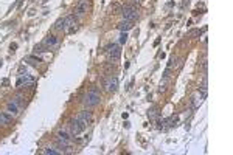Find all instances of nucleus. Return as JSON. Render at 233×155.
Here are the masks:
<instances>
[{
  "mask_svg": "<svg viewBox=\"0 0 233 155\" xmlns=\"http://www.w3.org/2000/svg\"><path fill=\"white\" fill-rule=\"evenodd\" d=\"M100 93H96V90H92L90 93H87V96H86V104H87L89 107H93L96 104H100Z\"/></svg>",
  "mask_w": 233,
  "mask_h": 155,
  "instance_id": "obj_2",
  "label": "nucleus"
},
{
  "mask_svg": "<svg viewBox=\"0 0 233 155\" xmlns=\"http://www.w3.org/2000/svg\"><path fill=\"white\" fill-rule=\"evenodd\" d=\"M56 28H58V30H62V28H64V19H59V20L56 22Z\"/></svg>",
  "mask_w": 233,
  "mask_h": 155,
  "instance_id": "obj_15",
  "label": "nucleus"
},
{
  "mask_svg": "<svg viewBox=\"0 0 233 155\" xmlns=\"http://www.w3.org/2000/svg\"><path fill=\"white\" fill-rule=\"evenodd\" d=\"M86 127H87V124H86L83 119H79L78 116H76V118H75L72 123H70V132H72L73 137H78L79 134H83V132L86 130Z\"/></svg>",
  "mask_w": 233,
  "mask_h": 155,
  "instance_id": "obj_1",
  "label": "nucleus"
},
{
  "mask_svg": "<svg viewBox=\"0 0 233 155\" xmlns=\"http://www.w3.org/2000/svg\"><path fill=\"white\" fill-rule=\"evenodd\" d=\"M87 9H89L87 0H81V2L76 5V9H75V13H76V16H84L86 13H87Z\"/></svg>",
  "mask_w": 233,
  "mask_h": 155,
  "instance_id": "obj_5",
  "label": "nucleus"
},
{
  "mask_svg": "<svg viewBox=\"0 0 233 155\" xmlns=\"http://www.w3.org/2000/svg\"><path fill=\"white\" fill-rule=\"evenodd\" d=\"M126 41H128V34H126V33L123 31V34L120 36V42H121V43H124V42H126Z\"/></svg>",
  "mask_w": 233,
  "mask_h": 155,
  "instance_id": "obj_16",
  "label": "nucleus"
},
{
  "mask_svg": "<svg viewBox=\"0 0 233 155\" xmlns=\"http://www.w3.org/2000/svg\"><path fill=\"white\" fill-rule=\"evenodd\" d=\"M120 9V5L118 3H113V6H112V11H118Z\"/></svg>",
  "mask_w": 233,
  "mask_h": 155,
  "instance_id": "obj_17",
  "label": "nucleus"
},
{
  "mask_svg": "<svg viewBox=\"0 0 233 155\" xmlns=\"http://www.w3.org/2000/svg\"><path fill=\"white\" fill-rule=\"evenodd\" d=\"M8 112L13 113V115H17L19 113V109H17V106H16L14 102H9L8 104Z\"/></svg>",
  "mask_w": 233,
  "mask_h": 155,
  "instance_id": "obj_12",
  "label": "nucleus"
},
{
  "mask_svg": "<svg viewBox=\"0 0 233 155\" xmlns=\"http://www.w3.org/2000/svg\"><path fill=\"white\" fill-rule=\"evenodd\" d=\"M78 118L83 119L86 124H89V123H92V112H89V110H84V112H81V113L78 115Z\"/></svg>",
  "mask_w": 233,
  "mask_h": 155,
  "instance_id": "obj_6",
  "label": "nucleus"
},
{
  "mask_svg": "<svg viewBox=\"0 0 233 155\" xmlns=\"http://www.w3.org/2000/svg\"><path fill=\"white\" fill-rule=\"evenodd\" d=\"M58 140L70 141V137H68V134H67V132H64V130H59V132H58Z\"/></svg>",
  "mask_w": 233,
  "mask_h": 155,
  "instance_id": "obj_11",
  "label": "nucleus"
},
{
  "mask_svg": "<svg viewBox=\"0 0 233 155\" xmlns=\"http://www.w3.org/2000/svg\"><path fill=\"white\" fill-rule=\"evenodd\" d=\"M121 14H123V17H124V20H135L137 19V11H135L132 6H123L121 8Z\"/></svg>",
  "mask_w": 233,
  "mask_h": 155,
  "instance_id": "obj_3",
  "label": "nucleus"
},
{
  "mask_svg": "<svg viewBox=\"0 0 233 155\" xmlns=\"http://www.w3.org/2000/svg\"><path fill=\"white\" fill-rule=\"evenodd\" d=\"M120 54H121V50L118 45H115V43H112V45H109V58L110 60H113V62H117L118 59H120Z\"/></svg>",
  "mask_w": 233,
  "mask_h": 155,
  "instance_id": "obj_4",
  "label": "nucleus"
},
{
  "mask_svg": "<svg viewBox=\"0 0 233 155\" xmlns=\"http://www.w3.org/2000/svg\"><path fill=\"white\" fill-rule=\"evenodd\" d=\"M11 121V115L9 113H0V124H8Z\"/></svg>",
  "mask_w": 233,
  "mask_h": 155,
  "instance_id": "obj_10",
  "label": "nucleus"
},
{
  "mask_svg": "<svg viewBox=\"0 0 233 155\" xmlns=\"http://www.w3.org/2000/svg\"><path fill=\"white\" fill-rule=\"evenodd\" d=\"M134 2H137V0H134Z\"/></svg>",
  "mask_w": 233,
  "mask_h": 155,
  "instance_id": "obj_18",
  "label": "nucleus"
},
{
  "mask_svg": "<svg viewBox=\"0 0 233 155\" xmlns=\"http://www.w3.org/2000/svg\"><path fill=\"white\" fill-rule=\"evenodd\" d=\"M76 25V17L75 16H68V17L64 19V28H68V26Z\"/></svg>",
  "mask_w": 233,
  "mask_h": 155,
  "instance_id": "obj_8",
  "label": "nucleus"
},
{
  "mask_svg": "<svg viewBox=\"0 0 233 155\" xmlns=\"http://www.w3.org/2000/svg\"><path fill=\"white\" fill-rule=\"evenodd\" d=\"M117 88H118V79L113 76V78H110V79H109V82H107V90H109V92H115Z\"/></svg>",
  "mask_w": 233,
  "mask_h": 155,
  "instance_id": "obj_7",
  "label": "nucleus"
},
{
  "mask_svg": "<svg viewBox=\"0 0 233 155\" xmlns=\"http://www.w3.org/2000/svg\"><path fill=\"white\" fill-rule=\"evenodd\" d=\"M44 154H47V155H58V151H55V149H50V147H48V149H45V151H44Z\"/></svg>",
  "mask_w": 233,
  "mask_h": 155,
  "instance_id": "obj_14",
  "label": "nucleus"
},
{
  "mask_svg": "<svg viewBox=\"0 0 233 155\" xmlns=\"http://www.w3.org/2000/svg\"><path fill=\"white\" fill-rule=\"evenodd\" d=\"M55 43H56V36H53V34L47 36V39H45V45H55Z\"/></svg>",
  "mask_w": 233,
  "mask_h": 155,
  "instance_id": "obj_13",
  "label": "nucleus"
},
{
  "mask_svg": "<svg viewBox=\"0 0 233 155\" xmlns=\"http://www.w3.org/2000/svg\"><path fill=\"white\" fill-rule=\"evenodd\" d=\"M132 26H134V23H132L131 20H123L121 23L118 25V28H120L121 31H128V30H131Z\"/></svg>",
  "mask_w": 233,
  "mask_h": 155,
  "instance_id": "obj_9",
  "label": "nucleus"
}]
</instances>
